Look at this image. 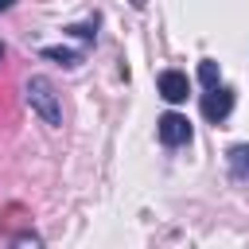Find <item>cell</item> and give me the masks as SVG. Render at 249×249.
I'll use <instances>...</instances> for the list:
<instances>
[{
  "label": "cell",
  "instance_id": "obj_6",
  "mask_svg": "<svg viewBox=\"0 0 249 249\" xmlns=\"http://www.w3.org/2000/svg\"><path fill=\"white\" fill-rule=\"evenodd\" d=\"M43 54L54 58V62H62V66H78L82 62V54L78 51H66V47H43Z\"/></svg>",
  "mask_w": 249,
  "mask_h": 249
},
{
  "label": "cell",
  "instance_id": "obj_5",
  "mask_svg": "<svg viewBox=\"0 0 249 249\" xmlns=\"http://www.w3.org/2000/svg\"><path fill=\"white\" fill-rule=\"evenodd\" d=\"M198 82H202L206 89L218 86V82H222V66H218L214 58H202V62H198Z\"/></svg>",
  "mask_w": 249,
  "mask_h": 249
},
{
  "label": "cell",
  "instance_id": "obj_7",
  "mask_svg": "<svg viewBox=\"0 0 249 249\" xmlns=\"http://www.w3.org/2000/svg\"><path fill=\"white\" fill-rule=\"evenodd\" d=\"M230 163L237 175H249V144H233L230 148Z\"/></svg>",
  "mask_w": 249,
  "mask_h": 249
},
{
  "label": "cell",
  "instance_id": "obj_9",
  "mask_svg": "<svg viewBox=\"0 0 249 249\" xmlns=\"http://www.w3.org/2000/svg\"><path fill=\"white\" fill-rule=\"evenodd\" d=\"M12 4H16V0H0V12H8V8H12Z\"/></svg>",
  "mask_w": 249,
  "mask_h": 249
},
{
  "label": "cell",
  "instance_id": "obj_3",
  "mask_svg": "<svg viewBox=\"0 0 249 249\" xmlns=\"http://www.w3.org/2000/svg\"><path fill=\"white\" fill-rule=\"evenodd\" d=\"M230 109H233V89H226L222 82L202 93V117H206V121H226Z\"/></svg>",
  "mask_w": 249,
  "mask_h": 249
},
{
  "label": "cell",
  "instance_id": "obj_11",
  "mask_svg": "<svg viewBox=\"0 0 249 249\" xmlns=\"http://www.w3.org/2000/svg\"><path fill=\"white\" fill-rule=\"evenodd\" d=\"M0 58H4V43H0Z\"/></svg>",
  "mask_w": 249,
  "mask_h": 249
},
{
  "label": "cell",
  "instance_id": "obj_10",
  "mask_svg": "<svg viewBox=\"0 0 249 249\" xmlns=\"http://www.w3.org/2000/svg\"><path fill=\"white\" fill-rule=\"evenodd\" d=\"M128 4H132V8H144V0H128Z\"/></svg>",
  "mask_w": 249,
  "mask_h": 249
},
{
  "label": "cell",
  "instance_id": "obj_2",
  "mask_svg": "<svg viewBox=\"0 0 249 249\" xmlns=\"http://www.w3.org/2000/svg\"><path fill=\"white\" fill-rule=\"evenodd\" d=\"M156 132H160V140H163L167 148H179V144L191 140V121H187L183 113H163V117L156 121Z\"/></svg>",
  "mask_w": 249,
  "mask_h": 249
},
{
  "label": "cell",
  "instance_id": "obj_1",
  "mask_svg": "<svg viewBox=\"0 0 249 249\" xmlns=\"http://www.w3.org/2000/svg\"><path fill=\"white\" fill-rule=\"evenodd\" d=\"M23 97H27V105H31L47 124H62V101H58V93H54V82H51V78L31 74V78L23 82Z\"/></svg>",
  "mask_w": 249,
  "mask_h": 249
},
{
  "label": "cell",
  "instance_id": "obj_8",
  "mask_svg": "<svg viewBox=\"0 0 249 249\" xmlns=\"http://www.w3.org/2000/svg\"><path fill=\"white\" fill-rule=\"evenodd\" d=\"M70 35H78V39H93V27H82V23H74V27H66Z\"/></svg>",
  "mask_w": 249,
  "mask_h": 249
},
{
  "label": "cell",
  "instance_id": "obj_4",
  "mask_svg": "<svg viewBox=\"0 0 249 249\" xmlns=\"http://www.w3.org/2000/svg\"><path fill=\"white\" fill-rule=\"evenodd\" d=\"M156 86H160V97L171 101V105L187 101V93H191V82H187V74H179V70H163V74L156 78Z\"/></svg>",
  "mask_w": 249,
  "mask_h": 249
}]
</instances>
